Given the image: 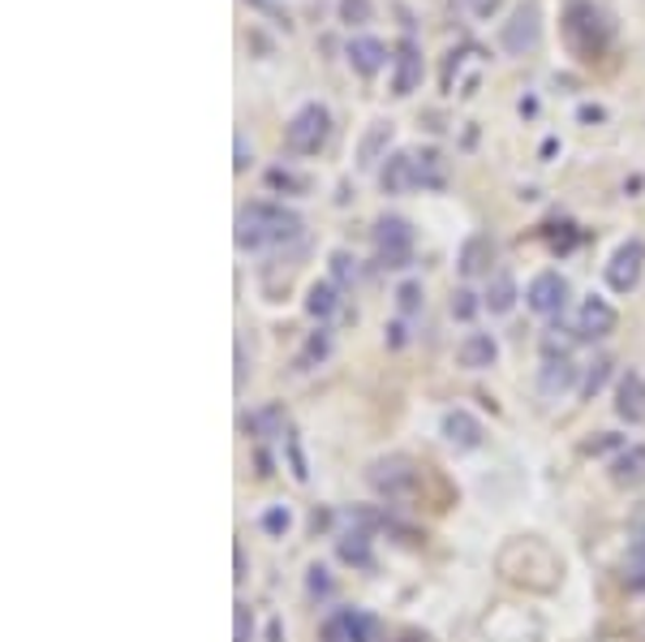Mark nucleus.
I'll use <instances>...</instances> for the list:
<instances>
[{"mask_svg":"<svg viewBox=\"0 0 645 642\" xmlns=\"http://www.w3.org/2000/svg\"><path fill=\"white\" fill-rule=\"evenodd\" d=\"M302 238V216L280 203H245L237 212V247L241 251H271Z\"/></svg>","mask_w":645,"mask_h":642,"instance_id":"obj_1","label":"nucleus"},{"mask_svg":"<svg viewBox=\"0 0 645 642\" xmlns=\"http://www.w3.org/2000/svg\"><path fill=\"white\" fill-rule=\"evenodd\" d=\"M559 30H564L568 52L581 56V61H598V56L611 48V35H616V30H611V17H607L594 0H568Z\"/></svg>","mask_w":645,"mask_h":642,"instance_id":"obj_2","label":"nucleus"},{"mask_svg":"<svg viewBox=\"0 0 645 642\" xmlns=\"http://www.w3.org/2000/svg\"><path fill=\"white\" fill-rule=\"evenodd\" d=\"M366 479H370V488H375L383 501H414V496H418V466H414L409 457H401V453L370 462Z\"/></svg>","mask_w":645,"mask_h":642,"instance_id":"obj_3","label":"nucleus"},{"mask_svg":"<svg viewBox=\"0 0 645 642\" xmlns=\"http://www.w3.org/2000/svg\"><path fill=\"white\" fill-rule=\"evenodd\" d=\"M327 134H331V113L322 104H302L293 113V122L284 126V147L293 155H319Z\"/></svg>","mask_w":645,"mask_h":642,"instance_id":"obj_4","label":"nucleus"},{"mask_svg":"<svg viewBox=\"0 0 645 642\" xmlns=\"http://www.w3.org/2000/svg\"><path fill=\"white\" fill-rule=\"evenodd\" d=\"M375 251L379 267H409L414 259V229L405 216H379L375 221Z\"/></svg>","mask_w":645,"mask_h":642,"instance_id":"obj_5","label":"nucleus"},{"mask_svg":"<svg viewBox=\"0 0 645 642\" xmlns=\"http://www.w3.org/2000/svg\"><path fill=\"white\" fill-rule=\"evenodd\" d=\"M538 35H542L538 4H534V0H526V4H517V9H513V17L504 22V30H499V43H504V52H513V56H526V52H534V48H538Z\"/></svg>","mask_w":645,"mask_h":642,"instance_id":"obj_6","label":"nucleus"},{"mask_svg":"<svg viewBox=\"0 0 645 642\" xmlns=\"http://www.w3.org/2000/svg\"><path fill=\"white\" fill-rule=\"evenodd\" d=\"M319 642H375V617L362 608H336L322 621Z\"/></svg>","mask_w":645,"mask_h":642,"instance_id":"obj_7","label":"nucleus"},{"mask_svg":"<svg viewBox=\"0 0 645 642\" xmlns=\"http://www.w3.org/2000/svg\"><path fill=\"white\" fill-rule=\"evenodd\" d=\"M642 267H645V242L642 238H629L611 263H607V285L616 289V293H633L637 289V280H642Z\"/></svg>","mask_w":645,"mask_h":642,"instance_id":"obj_8","label":"nucleus"},{"mask_svg":"<svg viewBox=\"0 0 645 642\" xmlns=\"http://www.w3.org/2000/svg\"><path fill=\"white\" fill-rule=\"evenodd\" d=\"M526 302H530L534 315H559L568 306V280L559 272H538L534 280H530Z\"/></svg>","mask_w":645,"mask_h":642,"instance_id":"obj_9","label":"nucleus"},{"mask_svg":"<svg viewBox=\"0 0 645 642\" xmlns=\"http://www.w3.org/2000/svg\"><path fill=\"white\" fill-rule=\"evenodd\" d=\"M418 83H422V48H418V39L414 35H405L401 43H396V74H392V96H414L418 91Z\"/></svg>","mask_w":645,"mask_h":642,"instance_id":"obj_10","label":"nucleus"},{"mask_svg":"<svg viewBox=\"0 0 645 642\" xmlns=\"http://www.w3.org/2000/svg\"><path fill=\"white\" fill-rule=\"evenodd\" d=\"M611 328H616V311H611L603 298H585V306L577 311L572 332H577L581 341H598V337H607Z\"/></svg>","mask_w":645,"mask_h":642,"instance_id":"obj_11","label":"nucleus"},{"mask_svg":"<svg viewBox=\"0 0 645 642\" xmlns=\"http://www.w3.org/2000/svg\"><path fill=\"white\" fill-rule=\"evenodd\" d=\"M344 56H349V65H353L362 78H370V74H379V70L388 65V43H383V39H370V35H357V39H349Z\"/></svg>","mask_w":645,"mask_h":642,"instance_id":"obj_12","label":"nucleus"},{"mask_svg":"<svg viewBox=\"0 0 645 642\" xmlns=\"http://www.w3.org/2000/svg\"><path fill=\"white\" fill-rule=\"evenodd\" d=\"M443 436H447L452 449L469 453V449L482 444V423H478L469 410H447V414H443Z\"/></svg>","mask_w":645,"mask_h":642,"instance_id":"obj_13","label":"nucleus"},{"mask_svg":"<svg viewBox=\"0 0 645 642\" xmlns=\"http://www.w3.org/2000/svg\"><path fill=\"white\" fill-rule=\"evenodd\" d=\"M616 414L624 423H645V380L637 372H624L620 376V388H616Z\"/></svg>","mask_w":645,"mask_h":642,"instance_id":"obj_14","label":"nucleus"},{"mask_svg":"<svg viewBox=\"0 0 645 642\" xmlns=\"http://www.w3.org/2000/svg\"><path fill=\"white\" fill-rule=\"evenodd\" d=\"M491 263H495V242L486 234H473L460 247V276H482V272H491Z\"/></svg>","mask_w":645,"mask_h":642,"instance_id":"obj_15","label":"nucleus"},{"mask_svg":"<svg viewBox=\"0 0 645 642\" xmlns=\"http://www.w3.org/2000/svg\"><path fill=\"white\" fill-rule=\"evenodd\" d=\"M572 380H577V367L568 363V354H559V358L546 354V363H542V380H538L542 396H559V392H568Z\"/></svg>","mask_w":645,"mask_h":642,"instance_id":"obj_16","label":"nucleus"},{"mask_svg":"<svg viewBox=\"0 0 645 642\" xmlns=\"http://www.w3.org/2000/svg\"><path fill=\"white\" fill-rule=\"evenodd\" d=\"M611 479H616L620 488H642L645 483V444L624 449V453L611 462Z\"/></svg>","mask_w":645,"mask_h":642,"instance_id":"obj_17","label":"nucleus"},{"mask_svg":"<svg viewBox=\"0 0 645 642\" xmlns=\"http://www.w3.org/2000/svg\"><path fill=\"white\" fill-rule=\"evenodd\" d=\"M456 358H460V367H469V372H482V367H491V363H495V341H491L486 332H469V337L460 341Z\"/></svg>","mask_w":645,"mask_h":642,"instance_id":"obj_18","label":"nucleus"},{"mask_svg":"<svg viewBox=\"0 0 645 642\" xmlns=\"http://www.w3.org/2000/svg\"><path fill=\"white\" fill-rule=\"evenodd\" d=\"M513 302H517V285H513V272H495L491 276V289H486V298H482V306L491 311V315H508L513 311Z\"/></svg>","mask_w":645,"mask_h":642,"instance_id":"obj_19","label":"nucleus"},{"mask_svg":"<svg viewBox=\"0 0 645 642\" xmlns=\"http://www.w3.org/2000/svg\"><path fill=\"white\" fill-rule=\"evenodd\" d=\"M379 186H383L388 194H405V190H414V181H409V151L388 155V164L379 168Z\"/></svg>","mask_w":645,"mask_h":642,"instance_id":"obj_20","label":"nucleus"},{"mask_svg":"<svg viewBox=\"0 0 645 642\" xmlns=\"http://www.w3.org/2000/svg\"><path fill=\"white\" fill-rule=\"evenodd\" d=\"M254 436H263V440H276V436H289V418H284V405H267V410H258L250 423H245Z\"/></svg>","mask_w":645,"mask_h":642,"instance_id":"obj_21","label":"nucleus"},{"mask_svg":"<svg viewBox=\"0 0 645 642\" xmlns=\"http://www.w3.org/2000/svg\"><path fill=\"white\" fill-rule=\"evenodd\" d=\"M336 552H340V561L370 569V534H366V530H344L340 543H336Z\"/></svg>","mask_w":645,"mask_h":642,"instance_id":"obj_22","label":"nucleus"},{"mask_svg":"<svg viewBox=\"0 0 645 642\" xmlns=\"http://www.w3.org/2000/svg\"><path fill=\"white\" fill-rule=\"evenodd\" d=\"M388 138H392V126H388V122H375L370 134L362 138V147H357V164H362V168H370V164L379 160V151L388 147Z\"/></svg>","mask_w":645,"mask_h":642,"instance_id":"obj_23","label":"nucleus"},{"mask_svg":"<svg viewBox=\"0 0 645 642\" xmlns=\"http://www.w3.org/2000/svg\"><path fill=\"white\" fill-rule=\"evenodd\" d=\"M336 306H340V289H336V285H327V280H319V285L311 289V298H306V311H311L315 319H327Z\"/></svg>","mask_w":645,"mask_h":642,"instance_id":"obj_24","label":"nucleus"},{"mask_svg":"<svg viewBox=\"0 0 645 642\" xmlns=\"http://www.w3.org/2000/svg\"><path fill=\"white\" fill-rule=\"evenodd\" d=\"M327 350H331V337H327V332L319 328V332L306 341V350L298 354V363H293V367H298V372H311L315 363H322V358H327Z\"/></svg>","mask_w":645,"mask_h":642,"instance_id":"obj_25","label":"nucleus"},{"mask_svg":"<svg viewBox=\"0 0 645 642\" xmlns=\"http://www.w3.org/2000/svg\"><path fill=\"white\" fill-rule=\"evenodd\" d=\"M624 587L629 591H645V539L633 547V556L624 561Z\"/></svg>","mask_w":645,"mask_h":642,"instance_id":"obj_26","label":"nucleus"},{"mask_svg":"<svg viewBox=\"0 0 645 642\" xmlns=\"http://www.w3.org/2000/svg\"><path fill=\"white\" fill-rule=\"evenodd\" d=\"M340 17H344L349 26L370 22V0H340Z\"/></svg>","mask_w":645,"mask_h":642,"instance_id":"obj_27","label":"nucleus"},{"mask_svg":"<svg viewBox=\"0 0 645 642\" xmlns=\"http://www.w3.org/2000/svg\"><path fill=\"white\" fill-rule=\"evenodd\" d=\"M607 376H611V363H607V358H598V363L585 372V385H581V392H585V396H594L598 388L607 385Z\"/></svg>","mask_w":645,"mask_h":642,"instance_id":"obj_28","label":"nucleus"},{"mask_svg":"<svg viewBox=\"0 0 645 642\" xmlns=\"http://www.w3.org/2000/svg\"><path fill=\"white\" fill-rule=\"evenodd\" d=\"M267 186H271V190H306V177L284 173V168H271V173H267Z\"/></svg>","mask_w":645,"mask_h":642,"instance_id":"obj_29","label":"nucleus"},{"mask_svg":"<svg viewBox=\"0 0 645 642\" xmlns=\"http://www.w3.org/2000/svg\"><path fill=\"white\" fill-rule=\"evenodd\" d=\"M396 302H401V311H405V315H414V311H418V302H422V285H414V280H409V285H401Z\"/></svg>","mask_w":645,"mask_h":642,"instance_id":"obj_30","label":"nucleus"},{"mask_svg":"<svg viewBox=\"0 0 645 642\" xmlns=\"http://www.w3.org/2000/svg\"><path fill=\"white\" fill-rule=\"evenodd\" d=\"M473 311H478L473 293H469V289H456V298H452V315H456V319H473Z\"/></svg>","mask_w":645,"mask_h":642,"instance_id":"obj_31","label":"nucleus"},{"mask_svg":"<svg viewBox=\"0 0 645 642\" xmlns=\"http://www.w3.org/2000/svg\"><path fill=\"white\" fill-rule=\"evenodd\" d=\"M331 276H336V285H353V259L344 255V251L331 255Z\"/></svg>","mask_w":645,"mask_h":642,"instance_id":"obj_32","label":"nucleus"},{"mask_svg":"<svg viewBox=\"0 0 645 642\" xmlns=\"http://www.w3.org/2000/svg\"><path fill=\"white\" fill-rule=\"evenodd\" d=\"M232 617H237V630H232V642H250V608L245 604H232Z\"/></svg>","mask_w":645,"mask_h":642,"instance_id":"obj_33","label":"nucleus"},{"mask_svg":"<svg viewBox=\"0 0 645 642\" xmlns=\"http://www.w3.org/2000/svg\"><path fill=\"white\" fill-rule=\"evenodd\" d=\"M263 530H271V534L289 530V509H271V514H263Z\"/></svg>","mask_w":645,"mask_h":642,"instance_id":"obj_34","label":"nucleus"},{"mask_svg":"<svg viewBox=\"0 0 645 642\" xmlns=\"http://www.w3.org/2000/svg\"><path fill=\"white\" fill-rule=\"evenodd\" d=\"M311 595H331V578H327V569H322V565L311 569Z\"/></svg>","mask_w":645,"mask_h":642,"instance_id":"obj_35","label":"nucleus"},{"mask_svg":"<svg viewBox=\"0 0 645 642\" xmlns=\"http://www.w3.org/2000/svg\"><path fill=\"white\" fill-rule=\"evenodd\" d=\"M465 4H469V13H473V17H491L504 0H465Z\"/></svg>","mask_w":645,"mask_h":642,"instance_id":"obj_36","label":"nucleus"},{"mask_svg":"<svg viewBox=\"0 0 645 642\" xmlns=\"http://www.w3.org/2000/svg\"><path fill=\"white\" fill-rule=\"evenodd\" d=\"M232 164H237V173L250 164V155H245V138H241V134H237V160H232Z\"/></svg>","mask_w":645,"mask_h":642,"instance_id":"obj_37","label":"nucleus"},{"mask_svg":"<svg viewBox=\"0 0 645 642\" xmlns=\"http://www.w3.org/2000/svg\"><path fill=\"white\" fill-rule=\"evenodd\" d=\"M245 385V350L237 345V388Z\"/></svg>","mask_w":645,"mask_h":642,"instance_id":"obj_38","label":"nucleus"},{"mask_svg":"<svg viewBox=\"0 0 645 642\" xmlns=\"http://www.w3.org/2000/svg\"><path fill=\"white\" fill-rule=\"evenodd\" d=\"M232 578H237V582L245 578V552H241V543H237V574H232Z\"/></svg>","mask_w":645,"mask_h":642,"instance_id":"obj_39","label":"nucleus"},{"mask_svg":"<svg viewBox=\"0 0 645 642\" xmlns=\"http://www.w3.org/2000/svg\"><path fill=\"white\" fill-rule=\"evenodd\" d=\"M401 642H427V639H422V634H405Z\"/></svg>","mask_w":645,"mask_h":642,"instance_id":"obj_40","label":"nucleus"}]
</instances>
